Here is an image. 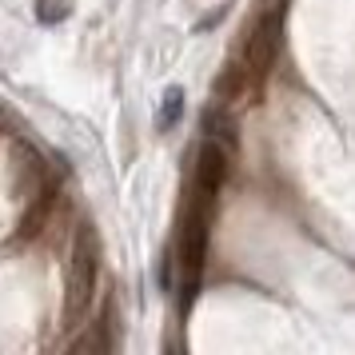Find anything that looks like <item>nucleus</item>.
<instances>
[{
    "mask_svg": "<svg viewBox=\"0 0 355 355\" xmlns=\"http://www.w3.org/2000/svg\"><path fill=\"white\" fill-rule=\"evenodd\" d=\"M52 208H56V188H40V192L24 204V216H20V224H17V240H36L44 227H49V216Z\"/></svg>",
    "mask_w": 355,
    "mask_h": 355,
    "instance_id": "39448f33",
    "label": "nucleus"
},
{
    "mask_svg": "<svg viewBox=\"0 0 355 355\" xmlns=\"http://www.w3.org/2000/svg\"><path fill=\"white\" fill-rule=\"evenodd\" d=\"M252 80V68H240V64H227L224 76L216 80V96L220 100H236L243 92V84Z\"/></svg>",
    "mask_w": 355,
    "mask_h": 355,
    "instance_id": "423d86ee",
    "label": "nucleus"
},
{
    "mask_svg": "<svg viewBox=\"0 0 355 355\" xmlns=\"http://www.w3.org/2000/svg\"><path fill=\"white\" fill-rule=\"evenodd\" d=\"M96 275H100V248L92 227H80L72 240V256H68V284H64V327L88 315L92 295H96Z\"/></svg>",
    "mask_w": 355,
    "mask_h": 355,
    "instance_id": "f257e3e1",
    "label": "nucleus"
},
{
    "mask_svg": "<svg viewBox=\"0 0 355 355\" xmlns=\"http://www.w3.org/2000/svg\"><path fill=\"white\" fill-rule=\"evenodd\" d=\"M180 116H184V88H168V92H164L160 120H156V124L168 132V128H176V124H180Z\"/></svg>",
    "mask_w": 355,
    "mask_h": 355,
    "instance_id": "0eeeda50",
    "label": "nucleus"
},
{
    "mask_svg": "<svg viewBox=\"0 0 355 355\" xmlns=\"http://www.w3.org/2000/svg\"><path fill=\"white\" fill-rule=\"evenodd\" d=\"M224 176H227V152L216 144V140H204L200 152H196V192L216 200Z\"/></svg>",
    "mask_w": 355,
    "mask_h": 355,
    "instance_id": "20e7f679",
    "label": "nucleus"
},
{
    "mask_svg": "<svg viewBox=\"0 0 355 355\" xmlns=\"http://www.w3.org/2000/svg\"><path fill=\"white\" fill-rule=\"evenodd\" d=\"M72 17V0H36V20L40 24H60Z\"/></svg>",
    "mask_w": 355,
    "mask_h": 355,
    "instance_id": "6e6552de",
    "label": "nucleus"
},
{
    "mask_svg": "<svg viewBox=\"0 0 355 355\" xmlns=\"http://www.w3.org/2000/svg\"><path fill=\"white\" fill-rule=\"evenodd\" d=\"M279 44H284V8H272L256 20V28L248 36V49H243V60L252 68V76H263L275 64Z\"/></svg>",
    "mask_w": 355,
    "mask_h": 355,
    "instance_id": "f03ea898",
    "label": "nucleus"
},
{
    "mask_svg": "<svg viewBox=\"0 0 355 355\" xmlns=\"http://www.w3.org/2000/svg\"><path fill=\"white\" fill-rule=\"evenodd\" d=\"M12 188L20 200H33L40 188H49V164L28 140L12 148Z\"/></svg>",
    "mask_w": 355,
    "mask_h": 355,
    "instance_id": "7ed1b4c3",
    "label": "nucleus"
}]
</instances>
